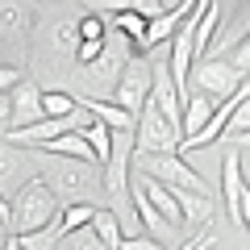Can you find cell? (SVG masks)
Listing matches in <instances>:
<instances>
[{
  "label": "cell",
  "instance_id": "cell-1",
  "mask_svg": "<svg viewBox=\"0 0 250 250\" xmlns=\"http://www.w3.org/2000/svg\"><path fill=\"white\" fill-rule=\"evenodd\" d=\"M75 13L46 4L42 13H34V29H29V54L25 62H34L29 80L38 88H62L71 80L75 50H80V34H75Z\"/></svg>",
  "mask_w": 250,
  "mask_h": 250
},
{
  "label": "cell",
  "instance_id": "cell-2",
  "mask_svg": "<svg viewBox=\"0 0 250 250\" xmlns=\"http://www.w3.org/2000/svg\"><path fill=\"white\" fill-rule=\"evenodd\" d=\"M34 167L38 179L54 192V200L62 205H96L100 196V167L83 159H59V154H42L34 150Z\"/></svg>",
  "mask_w": 250,
  "mask_h": 250
},
{
  "label": "cell",
  "instance_id": "cell-3",
  "mask_svg": "<svg viewBox=\"0 0 250 250\" xmlns=\"http://www.w3.org/2000/svg\"><path fill=\"white\" fill-rule=\"evenodd\" d=\"M134 59V46H129V38L117 34L113 25L104 29V46H100V54L92 62H83V67H71V96H92V100H108L117 88V80H121L125 62Z\"/></svg>",
  "mask_w": 250,
  "mask_h": 250
},
{
  "label": "cell",
  "instance_id": "cell-4",
  "mask_svg": "<svg viewBox=\"0 0 250 250\" xmlns=\"http://www.w3.org/2000/svg\"><path fill=\"white\" fill-rule=\"evenodd\" d=\"M54 221H59V200L38 175L9 196V233H17V238L21 233H38Z\"/></svg>",
  "mask_w": 250,
  "mask_h": 250
},
{
  "label": "cell",
  "instance_id": "cell-5",
  "mask_svg": "<svg viewBox=\"0 0 250 250\" xmlns=\"http://www.w3.org/2000/svg\"><path fill=\"white\" fill-rule=\"evenodd\" d=\"M129 171L142 179H154V184L171 188V192H192V196H208V184L184 154H134L129 159Z\"/></svg>",
  "mask_w": 250,
  "mask_h": 250
},
{
  "label": "cell",
  "instance_id": "cell-6",
  "mask_svg": "<svg viewBox=\"0 0 250 250\" xmlns=\"http://www.w3.org/2000/svg\"><path fill=\"white\" fill-rule=\"evenodd\" d=\"M221 196H225V208H229L233 225L246 229L250 225V184H246V146H233V142H221Z\"/></svg>",
  "mask_w": 250,
  "mask_h": 250
},
{
  "label": "cell",
  "instance_id": "cell-7",
  "mask_svg": "<svg viewBox=\"0 0 250 250\" xmlns=\"http://www.w3.org/2000/svg\"><path fill=\"white\" fill-rule=\"evenodd\" d=\"M242 83H246V71H238L229 59H200V62H192L184 92H196V96H208V100H225Z\"/></svg>",
  "mask_w": 250,
  "mask_h": 250
},
{
  "label": "cell",
  "instance_id": "cell-8",
  "mask_svg": "<svg viewBox=\"0 0 250 250\" xmlns=\"http://www.w3.org/2000/svg\"><path fill=\"white\" fill-rule=\"evenodd\" d=\"M34 13H38L34 0H0V50L13 54V67H25Z\"/></svg>",
  "mask_w": 250,
  "mask_h": 250
},
{
  "label": "cell",
  "instance_id": "cell-9",
  "mask_svg": "<svg viewBox=\"0 0 250 250\" xmlns=\"http://www.w3.org/2000/svg\"><path fill=\"white\" fill-rule=\"evenodd\" d=\"M108 100L138 121V113H142L146 100H150V59H146V54H134V59L125 62V71H121V80H117V88H113Z\"/></svg>",
  "mask_w": 250,
  "mask_h": 250
},
{
  "label": "cell",
  "instance_id": "cell-10",
  "mask_svg": "<svg viewBox=\"0 0 250 250\" xmlns=\"http://www.w3.org/2000/svg\"><path fill=\"white\" fill-rule=\"evenodd\" d=\"M134 154H179V129L159 117V108L146 104L134 121Z\"/></svg>",
  "mask_w": 250,
  "mask_h": 250
},
{
  "label": "cell",
  "instance_id": "cell-11",
  "mask_svg": "<svg viewBox=\"0 0 250 250\" xmlns=\"http://www.w3.org/2000/svg\"><path fill=\"white\" fill-rule=\"evenodd\" d=\"M29 179H34V150L4 142V134H0V196L9 200L21 184H29Z\"/></svg>",
  "mask_w": 250,
  "mask_h": 250
},
{
  "label": "cell",
  "instance_id": "cell-12",
  "mask_svg": "<svg viewBox=\"0 0 250 250\" xmlns=\"http://www.w3.org/2000/svg\"><path fill=\"white\" fill-rule=\"evenodd\" d=\"M34 121H42V88L21 75V83L9 92V129H25Z\"/></svg>",
  "mask_w": 250,
  "mask_h": 250
},
{
  "label": "cell",
  "instance_id": "cell-13",
  "mask_svg": "<svg viewBox=\"0 0 250 250\" xmlns=\"http://www.w3.org/2000/svg\"><path fill=\"white\" fill-rule=\"evenodd\" d=\"M75 104L83 108V113L92 117V121H100L108 129V134H134V117L121 113V108L113 104V100H92V96H75Z\"/></svg>",
  "mask_w": 250,
  "mask_h": 250
},
{
  "label": "cell",
  "instance_id": "cell-14",
  "mask_svg": "<svg viewBox=\"0 0 250 250\" xmlns=\"http://www.w3.org/2000/svg\"><path fill=\"white\" fill-rule=\"evenodd\" d=\"M175 205H179V217H184L188 229H208L213 225V196H192V192H175Z\"/></svg>",
  "mask_w": 250,
  "mask_h": 250
},
{
  "label": "cell",
  "instance_id": "cell-15",
  "mask_svg": "<svg viewBox=\"0 0 250 250\" xmlns=\"http://www.w3.org/2000/svg\"><path fill=\"white\" fill-rule=\"evenodd\" d=\"M88 233H96V238L104 242V246H113V250H117V242L125 238L121 221H117V213L108 205H96V213H92V221H88Z\"/></svg>",
  "mask_w": 250,
  "mask_h": 250
},
{
  "label": "cell",
  "instance_id": "cell-16",
  "mask_svg": "<svg viewBox=\"0 0 250 250\" xmlns=\"http://www.w3.org/2000/svg\"><path fill=\"white\" fill-rule=\"evenodd\" d=\"M80 138L88 142L92 163H96V167H104V163H108V154H113V134H108V129H104L100 121H88V125L80 129Z\"/></svg>",
  "mask_w": 250,
  "mask_h": 250
},
{
  "label": "cell",
  "instance_id": "cell-17",
  "mask_svg": "<svg viewBox=\"0 0 250 250\" xmlns=\"http://www.w3.org/2000/svg\"><path fill=\"white\" fill-rule=\"evenodd\" d=\"M75 113H80V104L67 88H42V117L62 121V117H75Z\"/></svg>",
  "mask_w": 250,
  "mask_h": 250
},
{
  "label": "cell",
  "instance_id": "cell-18",
  "mask_svg": "<svg viewBox=\"0 0 250 250\" xmlns=\"http://www.w3.org/2000/svg\"><path fill=\"white\" fill-rule=\"evenodd\" d=\"M92 213H96V205H62V208H59V221H54V225L62 229V238H71V233L88 229Z\"/></svg>",
  "mask_w": 250,
  "mask_h": 250
},
{
  "label": "cell",
  "instance_id": "cell-19",
  "mask_svg": "<svg viewBox=\"0 0 250 250\" xmlns=\"http://www.w3.org/2000/svg\"><path fill=\"white\" fill-rule=\"evenodd\" d=\"M246 134H250V100H242V104L229 113V121H225L221 142H238V146H246Z\"/></svg>",
  "mask_w": 250,
  "mask_h": 250
},
{
  "label": "cell",
  "instance_id": "cell-20",
  "mask_svg": "<svg viewBox=\"0 0 250 250\" xmlns=\"http://www.w3.org/2000/svg\"><path fill=\"white\" fill-rule=\"evenodd\" d=\"M17 242H21V250H59L67 238H62L59 225H46V229H38V233H21Z\"/></svg>",
  "mask_w": 250,
  "mask_h": 250
},
{
  "label": "cell",
  "instance_id": "cell-21",
  "mask_svg": "<svg viewBox=\"0 0 250 250\" xmlns=\"http://www.w3.org/2000/svg\"><path fill=\"white\" fill-rule=\"evenodd\" d=\"M108 25H113L117 34H125V38H129V46H138V38L146 34V17H138V13H117V17L108 21Z\"/></svg>",
  "mask_w": 250,
  "mask_h": 250
},
{
  "label": "cell",
  "instance_id": "cell-22",
  "mask_svg": "<svg viewBox=\"0 0 250 250\" xmlns=\"http://www.w3.org/2000/svg\"><path fill=\"white\" fill-rule=\"evenodd\" d=\"M104 29H108V21L96 17V13H83V17L75 21V34H80V42H104Z\"/></svg>",
  "mask_w": 250,
  "mask_h": 250
},
{
  "label": "cell",
  "instance_id": "cell-23",
  "mask_svg": "<svg viewBox=\"0 0 250 250\" xmlns=\"http://www.w3.org/2000/svg\"><path fill=\"white\" fill-rule=\"evenodd\" d=\"M21 75H25L21 67H13V62H4V59H0V96H9V92L21 83Z\"/></svg>",
  "mask_w": 250,
  "mask_h": 250
},
{
  "label": "cell",
  "instance_id": "cell-24",
  "mask_svg": "<svg viewBox=\"0 0 250 250\" xmlns=\"http://www.w3.org/2000/svg\"><path fill=\"white\" fill-rule=\"evenodd\" d=\"M117 250H167V246L154 242V238H146V233H129V238L117 242Z\"/></svg>",
  "mask_w": 250,
  "mask_h": 250
},
{
  "label": "cell",
  "instance_id": "cell-25",
  "mask_svg": "<svg viewBox=\"0 0 250 250\" xmlns=\"http://www.w3.org/2000/svg\"><path fill=\"white\" fill-rule=\"evenodd\" d=\"M67 246H71V250H113V246H104V242H100L96 233H88V229L71 233V238H67Z\"/></svg>",
  "mask_w": 250,
  "mask_h": 250
},
{
  "label": "cell",
  "instance_id": "cell-26",
  "mask_svg": "<svg viewBox=\"0 0 250 250\" xmlns=\"http://www.w3.org/2000/svg\"><path fill=\"white\" fill-rule=\"evenodd\" d=\"M9 129V96H0V134Z\"/></svg>",
  "mask_w": 250,
  "mask_h": 250
},
{
  "label": "cell",
  "instance_id": "cell-27",
  "mask_svg": "<svg viewBox=\"0 0 250 250\" xmlns=\"http://www.w3.org/2000/svg\"><path fill=\"white\" fill-rule=\"evenodd\" d=\"M0 250H21V242H17V233H4V238H0Z\"/></svg>",
  "mask_w": 250,
  "mask_h": 250
},
{
  "label": "cell",
  "instance_id": "cell-28",
  "mask_svg": "<svg viewBox=\"0 0 250 250\" xmlns=\"http://www.w3.org/2000/svg\"><path fill=\"white\" fill-rule=\"evenodd\" d=\"M59 250H67V242H62V246H59Z\"/></svg>",
  "mask_w": 250,
  "mask_h": 250
}]
</instances>
